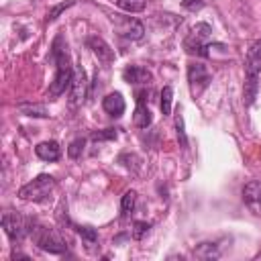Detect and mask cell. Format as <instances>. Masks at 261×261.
Wrapping results in <instances>:
<instances>
[{"label":"cell","instance_id":"cell-13","mask_svg":"<svg viewBox=\"0 0 261 261\" xmlns=\"http://www.w3.org/2000/svg\"><path fill=\"white\" fill-rule=\"evenodd\" d=\"M122 80L128 82V84H149L153 80L151 71L147 67H141V65H128L124 67L122 71Z\"/></svg>","mask_w":261,"mask_h":261},{"label":"cell","instance_id":"cell-19","mask_svg":"<svg viewBox=\"0 0 261 261\" xmlns=\"http://www.w3.org/2000/svg\"><path fill=\"white\" fill-rule=\"evenodd\" d=\"M116 6L120 10H124V12L135 14V12H143L145 10L147 0H116Z\"/></svg>","mask_w":261,"mask_h":261},{"label":"cell","instance_id":"cell-3","mask_svg":"<svg viewBox=\"0 0 261 261\" xmlns=\"http://www.w3.org/2000/svg\"><path fill=\"white\" fill-rule=\"evenodd\" d=\"M31 239L33 243L47 251V253H53V255H61L67 251V243L65 239L55 230V228H49V226H43V224H35L33 232H31Z\"/></svg>","mask_w":261,"mask_h":261},{"label":"cell","instance_id":"cell-8","mask_svg":"<svg viewBox=\"0 0 261 261\" xmlns=\"http://www.w3.org/2000/svg\"><path fill=\"white\" fill-rule=\"evenodd\" d=\"M259 73H261V39L253 41L245 55V77L259 80Z\"/></svg>","mask_w":261,"mask_h":261},{"label":"cell","instance_id":"cell-5","mask_svg":"<svg viewBox=\"0 0 261 261\" xmlns=\"http://www.w3.org/2000/svg\"><path fill=\"white\" fill-rule=\"evenodd\" d=\"M53 186H55L53 175L41 173V175H37L33 181L24 184V186L18 190V198H20V200H27V202H43V200L51 194Z\"/></svg>","mask_w":261,"mask_h":261},{"label":"cell","instance_id":"cell-12","mask_svg":"<svg viewBox=\"0 0 261 261\" xmlns=\"http://www.w3.org/2000/svg\"><path fill=\"white\" fill-rule=\"evenodd\" d=\"M135 124L139 128H147L153 122L151 110L147 106V92H137V108H135V116H133Z\"/></svg>","mask_w":261,"mask_h":261},{"label":"cell","instance_id":"cell-6","mask_svg":"<svg viewBox=\"0 0 261 261\" xmlns=\"http://www.w3.org/2000/svg\"><path fill=\"white\" fill-rule=\"evenodd\" d=\"M212 82V75L208 71V67L200 61H194L188 65V84H190V92L194 98H198Z\"/></svg>","mask_w":261,"mask_h":261},{"label":"cell","instance_id":"cell-4","mask_svg":"<svg viewBox=\"0 0 261 261\" xmlns=\"http://www.w3.org/2000/svg\"><path fill=\"white\" fill-rule=\"evenodd\" d=\"M212 35V27L208 22H198L196 27H192V31L188 33V37L184 39V49L188 55H198V57H208L210 55V45L208 39Z\"/></svg>","mask_w":261,"mask_h":261},{"label":"cell","instance_id":"cell-26","mask_svg":"<svg viewBox=\"0 0 261 261\" xmlns=\"http://www.w3.org/2000/svg\"><path fill=\"white\" fill-rule=\"evenodd\" d=\"M84 147H86V139H75V141H71V145L67 147V155H69L71 159H77V157L84 153Z\"/></svg>","mask_w":261,"mask_h":261},{"label":"cell","instance_id":"cell-14","mask_svg":"<svg viewBox=\"0 0 261 261\" xmlns=\"http://www.w3.org/2000/svg\"><path fill=\"white\" fill-rule=\"evenodd\" d=\"M102 108H104L110 116H114V118L122 116V112H124V98H122V94H120V92L108 94V96L102 100Z\"/></svg>","mask_w":261,"mask_h":261},{"label":"cell","instance_id":"cell-25","mask_svg":"<svg viewBox=\"0 0 261 261\" xmlns=\"http://www.w3.org/2000/svg\"><path fill=\"white\" fill-rule=\"evenodd\" d=\"M151 230V222H145V220H137L135 224H133V239L135 241H141L147 232Z\"/></svg>","mask_w":261,"mask_h":261},{"label":"cell","instance_id":"cell-7","mask_svg":"<svg viewBox=\"0 0 261 261\" xmlns=\"http://www.w3.org/2000/svg\"><path fill=\"white\" fill-rule=\"evenodd\" d=\"M86 96H88V77H86V71L82 67H77V69H73V77L69 84V104L77 106L84 102Z\"/></svg>","mask_w":261,"mask_h":261},{"label":"cell","instance_id":"cell-27","mask_svg":"<svg viewBox=\"0 0 261 261\" xmlns=\"http://www.w3.org/2000/svg\"><path fill=\"white\" fill-rule=\"evenodd\" d=\"M110 139H116V128H104L92 135V141H110Z\"/></svg>","mask_w":261,"mask_h":261},{"label":"cell","instance_id":"cell-28","mask_svg":"<svg viewBox=\"0 0 261 261\" xmlns=\"http://www.w3.org/2000/svg\"><path fill=\"white\" fill-rule=\"evenodd\" d=\"M181 6L192 10V12H196V10H200L204 6V0H181Z\"/></svg>","mask_w":261,"mask_h":261},{"label":"cell","instance_id":"cell-15","mask_svg":"<svg viewBox=\"0 0 261 261\" xmlns=\"http://www.w3.org/2000/svg\"><path fill=\"white\" fill-rule=\"evenodd\" d=\"M35 153L43 161H57L59 155H61V147H59L57 141H43L35 147Z\"/></svg>","mask_w":261,"mask_h":261},{"label":"cell","instance_id":"cell-17","mask_svg":"<svg viewBox=\"0 0 261 261\" xmlns=\"http://www.w3.org/2000/svg\"><path fill=\"white\" fill-rule=\"evenodd\" d=\"M257 92H259V80L245 77V86H243V102H245V106H251L255 102Z\"/></svg>","mask_w":261,"mask_h":261},{"label":"cell","instance_id":"cell-23","mask_svg":"<svg viewBox=\"0 0 261 261\" xmlns=\"http://www.w3.org/2000/svg\"><path fill=\"white\" fill-rule=\"evenodd\" d=\"M175 135H177V143L181 149H188V135H186V126H184V116L177 112L175 114Z\"/></svg>","mask_w":261,"mask_h":261},{"label":"cell","instance_id":"cell-24","mask_svg":"<svg viewBox=\"0 0 261 261\" xmlns=\"http://www.w3.org/2000/svg\"><path fill=\"white\" fill-rule=\"evenodd\" d=\"M75 4V0H67V2H61V4H57V6H53L49 12H47V22H53V20H57V16L63 12V10H67V8H71Z\"/></svg>","mask_w":261,"mask_h":261},{"label":"cell","instance_id":"cell-2","mask_svg":"<svg viewBox=\"0 0 261 261\" xmlns=\"http://www.w3.org/2000/svg\"><path fill=\"white\" fill-rule=\"evenodd\" d=\"M35 218L31 216H24L20 212H12V210H6L2 214V228L4 232L8 234V239L12 243H20L22 239L31 237L33 228H35Z\"/></svg>","mask_w":261,"mask_h":261},{"label":"cell","instance_id":"cell-16","mask_svg":"<svg viewBox=\"0 0 261 261\" xmlns=\"http://www.w3.org/2000/svg\"><path fill=\"white\" fill-rule=\"evenodd\" d=\"M16 108L24 114V116H35V118H47L49 116V108L45 104H37V102H20L16 104Z\"/></svg>","mask_w":261,"mask_h":261},{"label":"cell","instance_id":"cell-18","mask_svg":"<svg viewBox=\"0 0 261 261\" xmlns=\"http://www.w3.org/2000/svg\"><path fill=\"white\" fill-rule=\"evenodd\" d=\"M194 255L200 257V259H218L220 257V251L214 243H200L196 249H194Z\"/></svg>","mask_w":261,"mask_h":261},{"label":"cell","instance_id":"cell-9","mask_svg":"<svg viewBox=\"0 0 261 261\" xmlns=\"http://www.w3.org/2000/svg\"><path fill=\"white\" fill-rule=\"evenodd\" d=\"M116 31H118L120 37L130 39V41H139L145 35V27L137 18H133V16H120V18H116Z\"/></svg>","mask_w":261,"mask_h":261},{"label":"cell","instance_id":"cell-22","mask_svg":"<svg viewBox=\"0 0 261 261\" xmlns=\"http://www.w3.org/2000/svg\"><path fill=\"white\" fill-rule=\"evenodd\" d=\"M171 102H173V88L171 86H165L161 90V112H163V116H169Z\"/></svg>","mask_w":261,"mask_h":261},{"label":"cell","instance_id":"cell-20","mask_svg":"<svg viewBox=\"0 0 261 261\" xmlns=\"http://www.w3.org/2000/svg\"><path fill=\"white\" fill-rule=\"evenodd\" d=\"M135 204H137V192H135V190H128V192H124V196H122V202H120V210H122V216H124V218L133 214V210H135Z\"/></svg>","mask_w":261,"mask_h":261},{"label":"cell","instance_id":"cell-21","mask_svg":"<svg viewBox=\"0 0 261 261\" xmlns=\"http://www.w3.org/2000/svg\"><path fill=\"white\" fill-rule=\"evenodd\" d=\"M75 230H77V234L82 237V241L86 243V247H88V249H90V247H94V245L98 243V232H96L92 226H77Z\"/></svg>","mask_w":261,"mask_h":261},{"label":"cell","instance_id":"cell-1","mask_svg":"<svg viewBox=\"0 0 261 261\" xmlns=\"http://www.w3.org/2000/svg\"><path fill=\"white\" fill-rule=\"evenodd\" d=\"M53 59H55V77L47 90V96L49 98H57L61 96L65 90H69V84H71V77H73V67L69 63V55H67V45H63V39L57 37L53 41Z\"/></svg>","mask_w":261,"mask_h":261},{"label":"cell","instance_id":"cell-11","mask_svg":"<svg viewBox=\"0 0 261 261\" xmlns=\"http://www.w3.org/2000/svg\"><path fill=\"white\" fill-rule=\"evenodd\" d=\"M86 45L92 49V53H94V55L98 57V61H102L104 65H110V63L114 61V51L110 49V45H108L102 37L92 35V37L86 39Z\"/></svg>","mask_w":261,"mask_h":261},{"label":"cell","instance_id":"cell-10","mask_svg":"<svg viewBox=\"0 0 261 261\" xmlns=\"http://www.w3.org/2000/svg\"><path fill=\"white\" fill-rule=\"evenodd\" d=\"M243 202L247 204V208L255 216H261V181L253 179V181L245 184V188H243Z\"/></svg>","mask_w":261,"mask_h":261}]
</instances>
